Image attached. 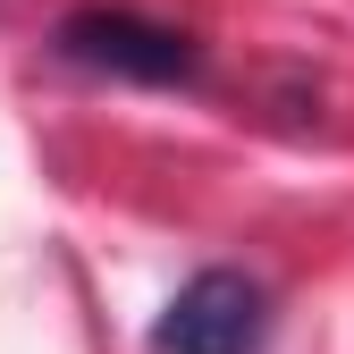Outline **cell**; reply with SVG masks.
I'll list each match as a JSON object with an SVG mask.
<instances>
[{
  "label": "cell",
  "mask_w": 354,
  "mask_h": 354,
  "mask_svg": "<svg viewBox=\"0 0 354 354\" xmlns=\"http://www.w3.org/2000/svg\"><path fill=\"white\" fill-rule=\"evenodd\" d=\"M51 51L68 68H93V76H127V84H194L203 76V51L194 34H177L160 17H136V9H68Z\"/></svg>",
  "instance_id": "1"
},
{
  "label": "cell",
  "mask_w": 354,
  "mask_h": 354,
  "mask_svg": "<svg viewBox=\"0 0 354 354\" xmlns=\"http://www.w3.org/2000/svg\"><path fill=\"white\" fill-rule=\"evenodd\" d=\"M261 337H270V287L245 270H194L152 321V354H261Z\"/></svg>",
  "instance_id": "2"
}]
</instances>
